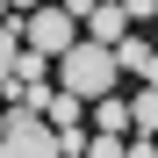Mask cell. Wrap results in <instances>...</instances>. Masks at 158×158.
<instances>
[{"mask_svg":"<svg viewBox=\"0 0 158 158\" xmlns=\"http://www.w3.org/2000/svg\"><path fill=\"white\" fill-rule=\"evenodd\" d=\"M50 72H58V94L86 101V108H94V101H108V94L122 86V72H115V50H101V43H86V36H79V43H72V50H65Z\"/></svg>","mask_w":158,"mask_h":158,"instance_id":"1","label":"cell"},{"mask_svg":"<svg viewBox=\"0 0 158 158\" xmlns=\"http://www.w3.org/2000/svg\"><path fill=\"white\" fill-rule=\"evenodd\" d=\"M72 43H79V7H36L29 22H22V50H36V58H50V65H58Z\"/></svg>","mask_w":158,"mask_h":158,"instance_id":"2","label":"cell"},{"mask_svg":"<svg viewBox=\"0 0 158 158\" xmlns=\"http://www.w3.org/2000/svg\"><path fill=\"white\" fill-rule=\"evenodd\" d=\"M0 158H65V144H58V129H50L43 115H7Z\"/></svg>","mask_w":158,"mask_h":158,"instance_id":"3","label":"cell"},{"mask_svg":"<svg viewBox=\"0 0 158 158\" xmlns=\"http://www.w3.org/2000/svg\"><path fill=\"white\" fill-rule=\"evenodd\" d=\"M79 29H86V43L115 50L122 36H137V15H129L122 0H101V7H79Z\"/></svg>","mask_w":158,"mask_h":158,"instance_id":"4","label":"cell"},{"mask_svg":"<svg viewBox=\"0 0 158 158\" xmlns=\"http://www.w3.org/2000/svg\"><path fill=\"white\" fill-rule=\"evenodd\" d=\"M115 72H137V86H151V79H158V50L144 36H122L115 43Z\"/></svg>","mask_w":158,"mask_h":158,"instance_id":"5","label":"cell"},{"mask_svg":"<svg viewBox=\"0 0 158 158\" xmlns=\"http://www.w3.org/2000/svg\"><path fill=\"white\" fill-rule=\"evenodd\" d=\"M86 115H94V137H122V129H129V101L108 94V101H94Z\"/></svg>","mask_w":158,"mask_h":158,"instance_id":"6","label":"cell"},{"mask_svg":"<svg viewBox=\"0 0 158 158\" xmlns=\"http://www.w3.org/2000/svg\"><path fill=\"white\" fill-rule=\"evenodd\" d=\"M129 129H137V137H158V79L129 94Z\"/></svg>","mask_w":158,"mask_h":158,"instance_id":"7","label":"cell"},{"mask_svg":"<svg viewBox=\"0 0 158 158\" xmlns=\"http://www.w3.org/2000/svg\"><path fill=\"white\" fill-rule=\"evenodd\" d=\"M79 115H86V101H72V94H50V108H43V122L58 137H79Z\"/></svg>","mask_w":158,"mask_h":158,"instance_id":"8","label":"cell"},{"mask_svg":"<svg viewBox=\"0 0 158 158\" xmlns=\"http://www.w3.org/2000/svg\"><path fill=\"white\" fill-rule=\"evenodd\" d=\"M15 65H22V22H0V94H7Z\"/></svg>","mask_w":158,"mask_h":158,"instance_id":"9","label":"cell"},{"mask_svg":"<svg viewBox=\"0 0 158 158\" xmlns=\"http://www.w3.org/2000/svg\"><path fill=\"white\" fill-rule=\"evenodd\" d=\"M7 86H50V58L22 50V65H15V79H7Z\"/></svg>","mask_w":158,"mask_h":158,"instance_id":"10","label":"cell"},{"mask_svg":"<svg viewBox=\"0 0 158 158\" xmlns=\"http://www.w3.org/2000/svg\"><path fill=\"white\" fill-rule=\"evenodd\" d=\"M86 158H129L122 137H86Z\"/></svg>","mask_w":158,"mask_h":158,"instance_id":"11","label":"cell"},{"mask_svg":"<svg viewBox=\"0 0 158 158\" xmlns=\"http://www.w3.org/2000/svg\"><path fill=\"white\" fill-rule=\"evenodd\" d=\"M129 158H158V137H137V144H129Z\"/></svg>","mask_w":158,"mask_h":158,"instance_id":"12","label":"cell"},{"mask_svg":"<svg viewBox=\"0 0 158 158\" xmlns=\"http://www.w3.org/2000/svg\"><path fill=\"white\" fill-rule=\"evenodd\" d=\"M151 22H158V7H151Z\"/></svg>","mask_w":158,"mask_h":158,"instance_id":"13","label":"cell"}]
</instances>
